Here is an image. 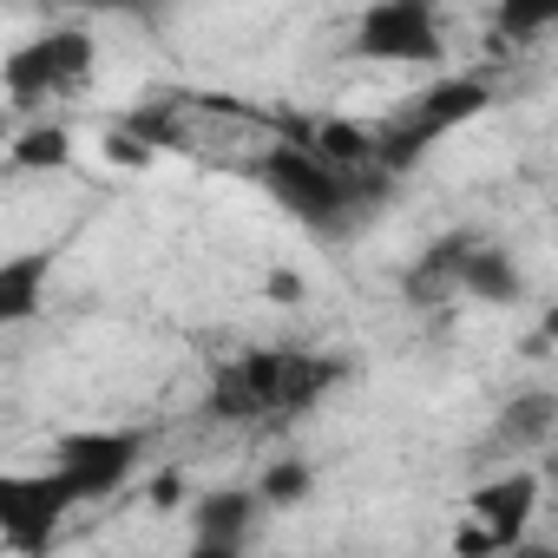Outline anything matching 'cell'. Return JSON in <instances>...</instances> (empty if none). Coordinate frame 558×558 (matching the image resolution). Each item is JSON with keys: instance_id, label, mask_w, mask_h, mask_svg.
<instances>
[{"instance_id": "obj_12", "label": "cell", "mask_w": 558, "mask_h": 558, "mask_svg": "<svg viewBox=\"0 0 558 558\" xmlns=\"http://www.w3.org/2000/svg\"><path fill=\"white\" fill-rule=\"evenodd\" d=\"M460 296H473V303H486V310L525 303V269H519V256L499 250V243H473L466 263H460Z\"/></svg>"}, {"instance_id": "obj_11", "label": "cell", "mask_w": 558, "mask_h": 558, "mask_svg": "<svg viewBox=\"0 0 558 558\" xmlns=\"http://www.w3.org/2000/svg\"><path fill=\"white\" fill-rule=\"evenodd\" d=\"M47 283H53V250H14V256H0V329L34 323L40 303H47Z\"/></svg>"}, {"instance_id": "obj_8", "label": "cell", "mask_w": 558, "mask_h": 558, "mask_svg": "<svg viewBox=\"0 0 558 558\" xmlns=\"http://www.w3.org/2000/svg\"><path fill=\"white\" fill-rule=\"evenodd\" d=\"M466 512H473V525L493 538V551L519 545L525 525H532V512H538V473H519V466H512V473H493L486 486H473Z\"/></svg>"}, {"instance_id": "obj_5", "label": "cell", "mask_w": 558, "mask_h": 558, "mask_svg": "<svg viewBox=\"0 0 558 558\" xmlns=\"http://www.w3.org/2000/svg\"><path fill=\"white\" fill-rule=\"evenodd\" d=\"M80 499L66 493V480L53 466L27 473V466H0V545L14 558H47L66 532V512Z\"/></svg>"}, {"instance_id": "obj_10", "label": "cell", "mask_w": 558, "mask_h": 558, "mask_svg": "<svg viewBox=\"0 0 558 558\" xmlns=\"http://www.w3.org/2000/svg\"><path fill=\"white\" fill-rule=\"evenodd\" d=\"M466 250H473L466 230L427 243V250L414 256V269L401 276V296H408L414 310H440V303H453V296H460V263H466Z\"/></svg>"}, {"instance_id": "obj_13", "label": "cell", "mask_w": 558, "mask_h": 558, "mask_svg": "<svg viewBox=\"0 0 558 558\" xmlns=\"http://www.w3.org/2000/svg\"><path fill=\"white\" fill-rule=\"evenodd\" d=\"M551 427H558V395H551V388H532V395L506 401V414H499V447H506V453H519V447H545Z\"/></svg>"}, {"instance_id": "obj_15", "label": "cell", "mask_w": 558, "mask_h": 558, "mask_svg": "<svg viewBox=\"0 0 558 558\" xmlns=\"http://www.w3.org/2000/svg\"><path fill=\"white\" fill-rule=\"evenodd\" d=\"M316 493V466L303 460V453H290V460H276L263 480H256V499H263V512L276 506V512H290V506H303Z\"/></svg>"}, {"instance_id": "obj_9", "label": "cell", "mask_w": 558, "mask_h": 558, "mask_svg": "<svg viewBox=\"0 0 558 558\" xmlns=\"http://www.w3.org/2000/svg\"><path fill=\"white\" fill-rule=\"evenodd\" d=\"M256 519H263L256 486H210V493L191 499V538L197 545H243L250 551Z\"/></svg>"}, {"instance_id": "obj_19", "label": "cell", "mask_w": 558, "mask_h": 558, "mask_svg": "<svg viewBox=\"0 0 558 558\" xmlns=\"http://www.w3.org/2000/svg\"><path fill=\"white\" fill-rule=\"evenodd\" d=\"M184 558H243V545H197V538H191Z\"/></svg>"}, {"instance_id": "obj_3", "label": "cell", "mask_w": 558, "mask_h": 558, "mask_svg": "<svg viewBox=\"0 0 558 558\" xmlns=\"http://www.w3.org/2000/svg\"><path fill=\"white\" fill-rule=\"evenodd\" d=\"M493 106V86L486 80H473V73H453V80H434V86H421V93H408L381 125H368V138H375V165L388 171V178H401V171H414L447 132H460L466 119H480Z\"/></svg>"}, {"instance_id": "obj_17", "label": "cell", "mask_w": 558, "mask_h": 558, "mask_svg": "<svg viewBox=\"0 0 558 558\" xmlns=\"http://www.w3.org/2000/svg\"><path fill=\"white\" fill-rule=\"evenodd\" d=\"M178 499H184V480L178 473H158L151 480V506H178Z\"/></svg>"}, {"instance_id": "obj_7", "label": "cell", "mask_w": 558, "mask_h": 558, "mask_svg": "<svg viewBox=\"0 0 558 558\" xmlns=\"http://www.w3.org/2000/svg\"><path fill=\"white\" fill-rule=\"evenodd\" d=\"M138 460H145V434L138 427H80V434H66L53 447V473L66 480V493L80 506L112 499L138 473Z\"/></svg>"}, {"instance_id": "obj_20", "label": "cell", "mask_w": 558, "mask_h": 558, "mask_svg": "<svg viewBox=\"0 0 558 558\" xmlns=\"http://www.w3.org/2000/svg\"><path fill=\"white\" fill-rule=\"evenodd\" d=\"M512 558H558V551H551V545H519Z\"/></svg>"}, {"instance_id": "obj_2", "label": "cell", "mask_w": 558, "mask_h": 558, "mask_svg": "<svg viewBox=\"0 0 558 558\" xmlns=\"http://www.w3.org/2000/svg\"><path fill=\"white\" fill-rule=\"evenodd\" d=\"M256 184L283 204L310 236H323V243L349 236V230L388 197V178H349V171L323 165L303 138H283V132L256 151Z\"/></svg>"}, {"instance_id": "obj_21", "label": "cell", "mask_w": 558, "mask_h": 558, "mask_svg": "<svg viewBox=\"0 0 558 558\" xmlns=\"http://www.w3.org/2000/svg\"><path fill=\"white\" fill-rule=\"evenodd\" d=\"M0 132H8V112H0Z\"/></svg>"}, {"instance_id": "obj_14", "label": "cell", "mask_w": 558, "mask_h": 558, "mask_svg": "<svg viewBox=\"0 0 558 558\" xmlns=\"http://www.w3.org/2000/svg\"><path fill=\"white\" fill-rule=\"evenodd\" d=\"M66 158H73V132H66V125H47V119L27 125V132L8 145V165H14V171H60Z\"/></svg>"}, {"instance_id": "obj_6", "label": "cell", "mask_w": 558, "mask_h": 558, "mask_svg": "<svg viewBox=\"0 0 558 558\" xmlns=\"http://www.w3.org/2000/svg\"><path fill=\"white\" fill-rule=\"evenodd\" d=\"M349 47L368 66H434L447 53L440 14L427 8V0H375V8H362Z\"/></svg>"}, {"instance_id": "obj_16", "label": "cell", "mask_w": 558, "mask_h": 558, "mask_svg": "<svg viewBox=\"0 0 558 558\" xmlns=\"http://www.w3.org/2000/svg\"><path fill=\"white\" fill-rule=\"evenodd\" d=\"M106 158H112V165H151V151H145L132 132H106Z\"/></svg>"}, {"instance_id": "obj_18", "label": "cell", "mask_w": 558, "mask_h": 558, "mask_svg": "<svg viewBox=\"0 0 558 558\" xmlns=\"http://www.w3.org/2000/svg\"><path fill=\"white\" fill-rule=\"evenodd\" d=\"M269 296L276 303H303V276H269Z\"/></svg>"}, {"instance_id": "obj_1", "label": "cell", "mask_w": 558, "mask_h": 558, "mask_svg": "<svg viewBox=\"0 0 558 558\" xmlns=\"http://www.w3.org/2000/svg\"><path fill=\"white\" fill-rule=\"evenodd\" d=\"M342 381H349L342 355H316V349H243V355H230V362L210 368L204 414L230 421V427H283V421L323 408Z\"/></svg>"}, {"instance_id": "obj_4", "label": "cell", "mask_w": 558, "mask_h": 558, "mask_svg": "<svg viewBox=\"0 0 558 558\" xmlns=\"http://www.w3.org/2000/svg\"><path fill=\"white\" fill-rule=\"evenodd\" d=\"M93 60H99V47H93V34H80V27H53V34H34V40H21L8 60H0V93H8V106H47V99H66V93H80L86 80H93Z\"/></svg>"}]
</instances>
